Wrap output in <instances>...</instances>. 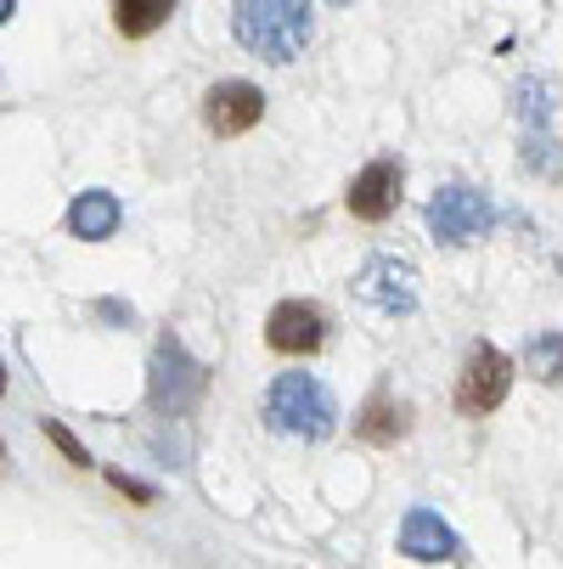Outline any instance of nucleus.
Masks as SVG:
<instances>
[{
    "mask_svg": "<svg viewBox=\"0 0 563 569\" xmlns=\"http://www.w3.org/2000/svg\"><path fill=\"white\" fill-rule=\"evenodd\" d=\"M231 34L249 57L260 62H299L310 34H315V18H310V0H237L231 7Z\"/></svg>",
    "mask_w": 563,
    "mask_h": 569,
    "instance_id": "nucleus-1",
    "label": "nucleus"
},
{
    "mask_svg": "<svg viewBox=\"0 0 563 569\" xmlns=\"http://www.w3.org/2000/svg\"><path fill=\"white\" fill-rule=\"evenodd\" d=\"M265 423L277 435H293V440H328L339 429L333 389L321 378H310V372L271 378V389H265Z\"/></svg>",
    "mask_w": 563,
    "mask_h": 569,
    "instance_id": "nucleus-2",
    "label": "nucleus"
},
{
    "mask_svg": "<svg viewBox=\"0 0 563 569\" xmlns=\"http://www.w3.org/2000/svg\"><path fill=\"white\" fill-rule=\"evenodd\" d=\"M203 389H209V367L181 339L158 345V356H152V406H158V412L187 418L192 406L203 400Z\"/></svg>",
    "mask_w": 563,
    "mask_h": 569,
    "instance_id": "nucleus-3",
    "label": "nucleus"
},
{
    "mask_svg": "<svg viewBox=\"0 0 563 569\" xmlns=\"http://www.w3.org/2000/svg\"><path fill=\"white\" fill-rule=\"evenodd\" d=\"M513 389V361L496 345H473V356L456 372V412L462 418H491Z\"/></svg>",
    "mask_w": 563,
    "mask_h": 569,
    "instance_id": "nucleus-4",
    "label": "nucleus"
},
{
    "mask_svg": "<svg viewBox=\"0 0 563 569\" xmlns=\"http://www.w3.org/2000/svg\"><path fill=\"white\" fill-rule=\"evenodd\" d=\"M496 226V203L485 198V192H473V187H462V181H451V187H440L434 198H429V231L440 237V242H473V237H485Z\"/></svg>",
    "mask_w": 563,
    "mask_h": 569,
    "instance_id": "nucleus-5",
    "label": "nucleus"
},
{
    "mask_svg": "<svg viewBox=\"0 0 563 569\" xmlns=\"http://www.w3.org/2000/svg\"><path fill=\"white\" fill-rule=\"evenodd\" d=\"M355 293L366 305H378L383 316H412L418 310V266L400 254H372L355 271Z\"/></svg>",
    "mask_w": 563,
    "mask_h": 569,
    "instance_id": "nucleus-6",
    "label": "nucleus"
},
{
    "mask_svg": "<svg viewBox=\"0 0 563 569\" xmlns=\"http://www.w3.org/2000/svg\"><path fill=\"white\" fill-rule=\"evenodd\" d=\"M260 119H265V97H260V86H249V79H220V86L203 91V124L220 141L249 136Z\"/></svg>",
    "mask_w": 563,
    "mask_h": 569,
    "instance_id": "nucleus-7",
    "label": "nucleus"
},
{
    "mask_svg": "<svg viewBox=\"0 0 563 569\" xmlns=\"http://www.w3.org/2000/svg\"><path fill=\"white\" fill-rule=\"evenodd\" d=\"M400 192H406V170H400V158H372V164L350 181V192H344V209L355 214V220H366V226H383L394 209H400Z\"/></svg>",
    "mask_w": 563,
    "mask_h": 569,
    "instance_id": "nucleus-8",
    "label": "nucleus"
},
{
    "mask_svg": "<svg viewBox=\"0 0 563 569\" xmlns=\"http://www.w3.org/2000/svg\"><path fill=\"white\" fill-rule=\"evenodd\" d=\"M328 339V310L310 305V299H282L271 316H265V345L277 356H310Z\"/></svg>",
    "mask_w": 563,
    "mask_h": 569,
    "instance_id": "nucleus-9",
    "label": "nucleus"
},
{
    "mask_svg": "<svg viewBox=\"0 0 563 569\" xmlns=\"http://www.w3.org/2000/svg\"><path fill=\"white\" fill-rule=\"evenodd\" d=\"M456 530L434 513V508H412L400 519V552L418 558V563H440V558H456Z\"/></svg>",
    "mask_w": 563,
    "mask_h": 569,
    "instance_id": "nucleus-10",
    "label": "nucleus"
},
{
    "mask_svg": "<svg viewBox=\"0 0 563 569\" xmlns=\"http://www.w3.org/2000/svg\"><path fill=\"white\" fill-rule=\"evenodd\" d=\"M406 429H412V406H406V400H394V395H383V389L361 406V418H355V435L372 440V446L406 440Z\"/></svg>",
    "mask_w": 563,
    "mask_h": 569,
    "instance_id": "nucleus-11",
    "label": "nucleus"
},
{
    "mask_svg": "<svg viewBox=\"0 0 563 569\" xmlns=\"http://www.w3.org/2000/svg\"><path fill=\"white\" fill-rule=\"evenodd\" d=\"M68 231L79 242H102L119 231V198L113 192H79L73 209H68Z\"/></svg>",
    "mask_w": 563,
    "mask_h": 569,
    "instance_id": "nucleus-12",
    "label": "nucleus"
},
{
    "mask_svg": "<svg viewBox=\"0 0 563 569\" xmlns=\"http://www.w3.org/2000/svg\"><path fill=\"white\" fill-rule=\"evenodd\" d=\"M108 7H113V29L124 40H147L175 18V0H108Z\"/></svg>",
    "mask_w": 563,
    "mask_h": 569,
    "instance_id": "nucleus-13",
    "label": "nucleus"
},
{
    "mask_svg": "<svg viewBox=\"0 0 563 569\" xmlns=\"http://www.w3.org/2000/svg\"><path fill=\"white\" fill-rule=\"evenodd\" d=\"M524 367L541 383H563V333H535L524 345Z\"/></svg>",
    "mask_w": 563,
    "mask_h": 569,
    "instance_id": "nucleus-14",
    "label": "nucleus"
},
{
    "mask_svg": "<svg viewBox=\"0 0 563 569\" xmlns=\"http://www.w3.org/2000/svg\"><path fill=\"white\" fill-rule=\"evenodd\" d=\"M46 440H51V446H57V451H62V457H68L73 468H91V451L79 446V440H73V435H68L62 423H46Z\"/></svg>",
    "mask_w": 563,
    "mask_h": 569,
    "instance_id": "nucleus-15",
    "label": "nucleus"
},
{
    "mask_svg": "<svg viewBox=\"0 0 563 569\" xmlns=\"http://www.w3.org/2000/svg\"><path fill=\"white\" fill-rule=\"evenodd\" d=\"M108 485H113V491L119 497H130V502H152L158 491H152V485H141V479H130L124 468H108Z\"/></svg>",
    "mask_w": 563,
    "mask_h": 569,
    "instance_id": "nucleus-16",
    "label": "nucleus"
},
{
    "mask_svg": "<svg viewBox=\"0 0 563 569\" xmlns=\"http://www.w3.org/2000/svg\"><path fill=\"white\" fill-rule=\"evenodd\" d=\"M12 18V0H0V23H7Z\"/></svg>",
    "mask_w": 563,
    "mask_h": 569,
    "instance_id": "nucleus-17",
    "label": "nucleus"
},
{
    "mask_svg": "<svg viewBox=\"0 0 563 569\" xmlns=\"http://www.w3.org/2000/svg\"><path fill=\"white\" fill-rule=\"evenodd\" d=\"M0 395H7V367H0Z\"/></svg>",
    "mask_w": 563,
    "mask_h": 569,
    "instance_id": "nucleus-18",
    "label": "nucleus"
},
{
    "mask_svg": "<svg viewBox=\"0 0 563 569\" xmlns=\"http://www.w3.org/2000/svg\"><path fill=\"white\" fill-rule=\"evenodd\" d=\"M328 7H350V0H328Z\"/></svg>",
    "mask_w": 563,
    "mask_h": 569,
    "instance_id": "nucleus-19",
    "label": "nucleus"
}]
</instances>
